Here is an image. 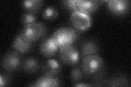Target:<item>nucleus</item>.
<instances>
[{"mask_svg":"<svg viewBox=\"0 0 131 87\" xmlns=\"http://www.w3.org/2000/svg\"><path fill=\"white\" fill-rule=\"evenodd\" d=\"M59 15L58 10L54 6H49L44 8L43 11V18L48 21H53L57 19Z\"/></svg>","mask_w":131,"mask_h":87,"instance_id":"dca6fc26","label":"nucleus"},{"mask_svg":"<svg viewBox=\"0 0 131 87\" xmlns=\"http://www.w3.org/2000/svg\"><path fill=\"white\" fill-rule=\"evenodd\" d=\"M75 86H90V85L88 84H84L83 83H77L74 84Z\"/></svg>","mask_w":131,"mask_h":87,"instance_id":"aec40b11","label":"nucleus"},{"mask_svg":"<svg viewBox=\"0 0 131 87\" xmlns=\"http://www.w3.org/2000/svg\"><path fill=\"white\" fill-rule=\"evenodd\" d=\"M46 33V26L42 22H36L24 26L19 33L25 40L27 42L34 43L43 38Z\"/></svg>","mask_w":131,"mask_h":87,"instance_id":"f257e3e1","label":"nucleus"},{"mask_svg":"<svg viewBox=\"0 0 131 87\" xmlns=\"http://www.w3.org/2000/svg\"><path fill=\"white\" fill-rule=\"evenodd\" d=\"M62 70L60 61L54 58H50L44 62L42 65V71L45 76L57 77Z\"/></svg>","mask_w":131,"mask_h":87,"instance_id":"1a4fd4ad","label":"nucleus"},{"mask_svg":"<svg viewBox=\"0 0 131 87\" xmlns=\"http://www.w3.org/2000/svg\"><path fill=\"white\" fill-rule=\"evenodd\" d=\"M80 49L81 57L84 58L89 55L97 54L99 50V47L95 41L88 40L81 44Z\"/></svg>","mask_w":131,"mask_h":87,"instance_id":"4468645a","label":"nucleus"},{"mask_svg":"<svg viewBox=\"0 0 131 87\" xmlns=\"http://www.w3.org/2000/svg\"><path fill=\"white\" fill-rule=\"evenodd\" d=\"M42 0H28L22 2V7L27 13L36 14L41 9L43 5Z\"/></svg>","mask_w":131,"mask_h":87,"instance_id":"2eb2a0df","label":"nucleus"},{"mask_svg":"<svg viewBox=\"0 0 131 87\" xmlns=\"http://www.w3.org/2000/svg\"><path fill=\"white\" fill-rule=\"evenodd\" d=\"M60 81L57 77L53 78L44 75L39 77L31 86L38 87H55L60 86Z\"/></svg>","mask_w":131,"mask_h":87,"instance_id":"f8f14e48","label":"nucleus"},{"mask_svg":"<svg viewBox=\"0 0 131 87\" xmlns=\"http://www.w3.org/2000/svg\"><path fill=\"white\" fill-rule=\"evenodd\" d=\"M70 21L75 30L83 32L91 27L92 19L90 15L77 10L72 12L70 16Z\"/></svg>","mask_w":131,"mask_h":87,"instance_id":"39448f33","label":"nucleus"},{"mask_svg":"<svg viewBox=\"0 0 131 87\" xmlns=\"http://www.w3.org/2000/svg\"><path fill=\"white\" fill-rule=\"evenodd\" d=\"M101 1L95 0H77L78 10L90 15L97 10Z\"/></svg>","mask_w":131,"mask_h":87,"instance_id":"9d476101","label":"nucleus"},{"mask_svg":"<svg viewBox=\"0 0 131 87\" xmlns=\"http://www.w3.org/2000/svg\"><path fill=\"white\" fill-rule=\"evenodd\" d=\"M21 63L20 53L15 50L7 52L3 57L2 66L8 71H14L18 69Z\"/></svg>","mask_w":131,"mask_h":87,"instance_id":"423d86ee","label":"nucleus"},{"mask_svg":"<svg viewBox=\"0 0 131 87\" xmlns=\"http://www.w3.org/2000/svg\"><path fill=\"white\" fill-rule=\"evenodd\" d=\"M12 48L20 53L24 54L29 52L33 47V43L25 40L20 33L16 36L12 43Z\"/></svg>","mask_w":131,"mask_h":87,"instance_id":"9b49d317","label":"nucleus"},{"mask_svg":"<svg viewBox=\"0 0 131 87\" xmlns=\"http://www.w3.org/2000/svg\"><path fill=\"white\" fill-rule=\"evenodd\" d=\"M106 7L108 10L117 16H122L128 13L130 8V2L128 0H110Z\"/></svg>","mask_w":131,"mask_h":87,"instance_id":"0eeeda50","label":"nucleus"},{"mask_svg":"<svg viewBox=\"0 0 131 87\" xmlns=\"http://www.w3.org/2000/svg\"><path fill=\"white\" fill-rule=\"evenodd\" d=\"M59 57L63 64L74 67L79 63L80 60V53L74 45H67L59 49Z\"/></svg>","mask_w":131,"mask_h":87,"instance_id":"20e7f679","label":"nucleus"},{"mask_svg":"<svg viewBox=\"0 0 131 87\" xmlns=\"http://www.w3.org/2000/svg\"><path fill=\"white\" fill-rule=\"evenodd\" d=\"M37 19V16L36 14L27 13V12L23 13L21 18V23L24 26L36 22Z\"/></svg>","mask_w":131,"mask_h":87,"instance_id":"a211bd4d","label":"nucleus"},{"mask_svg":"<svg viewBox=\"0 0 131 87\" xmlns=\"http://www.w3.org/2000/svg\"><path fill=\"white\" fill-rule=\"evenodd\" d=\"M63 6L67 9L72 12L78 10L77 6V0H66L62 1Z\"/></svg>","mask_w":131,"mask_h":87,"instance_id":"6ab92c4d","label":"nucleus"},{"mask_svg":"<svg viewBox=\"0 0 131 87\" xmlns=\"http://www.w3.org/2000/svg\"><path fill=\"white\" fill-rule=\"evenodd\" d=\"M59 47L53 40L52 36L46 37L41 41L39 49L40 55L45 58L54 56L59 50Z\"/></svg>","mask_w":131,"mask_h":87,"instance_id":"6e6552de","label":"nucleus"},{"mask_svg":"<svg viewBox=\"0 0 131 87\" xmlns=\"http://www.w3.org/2000/svg\"><path fill=\"white\" fill-rule=\"evenodd\" d=\"M84 72L79 67L73 68L70 72V78L72 82L74 83H80L84 78Z\"/></svg>","mask_w":131,"mask_h":87,"instance_id":"f3484780","label":"nucleus"},{"mask_svg":"<svg viewBox=\"0 0 131 87\" xmlns=\"http://www.w3.org/2000/svg\"><path fill=\"white\" fill-rule=\"evenodd\" d=\"M104 67V61L98 54L85 57L81 63V69L84 74L88 76L98 74L103 69Z\"/></svg>","mask_w":131,"mask_h":87,"instance_id":"f03ea898","label":"nucleus"},{"mask_svg":"<svg viewBox=\"0 0 131 87\" xmlns=\"http://www.w3.org/2000/svg\"><path fill=\"white\" fill-rule=\"evenodd\" d=\"M52 38L60 48L67 45H73L77 39L78 34L74 29L69 27H62L57 29Z\"/></svg>","mask_w":131,"mask_h":87,"instance_id":"7ed1b4c3","label":"nucleus"},{"mask_svg":"<svg viewBox=\"0 0 131 87\" xmlns=\"http://www.w3.org/2000/svg\"><path fill=\"white\" fill-rule=\"evenodd\" d=\"M40 64L39 60L35 57H28L23 62L22 68L27 73H36L40 69Z\"/></svg>","mask_w":131,"mask_h":87,"instance_id":"ddd939ff","label":"nucleus"}]
</instances>
